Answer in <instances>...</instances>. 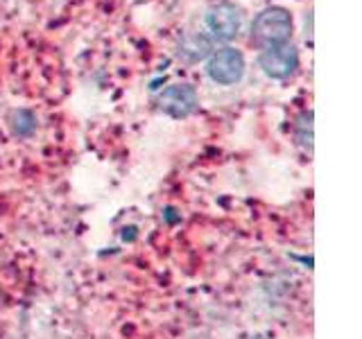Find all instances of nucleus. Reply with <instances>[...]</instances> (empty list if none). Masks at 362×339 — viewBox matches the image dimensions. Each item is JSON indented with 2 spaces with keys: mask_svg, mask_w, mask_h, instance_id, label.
Segmentation results:
<instances>
[{
  "mask_svg": "<svg viewBox=\"0 0 362 339\" xmlns=\"http://www.w3.org/2000/svg\"><path fill=\"white\" fill-rule=\"evenodd\" d=\"M292 37V16L283 7H267L254 18L252 25V41L260 50L269 45L288 43Z\"/></svg>",
  "mask_w": 362,
  "mask_h": 339,
  "instance_id": "obj_1",
  "label": "nucleus"
},
{
  "mask_svg": "<svg viewBox=\"0 0 362 339\" xmlns=\"http://www.w3.org/2000/svg\"><path fill=\"white\" fill-rule=\"evenodd\" d=\"M260 68L274 79H286L290 77L299 66V52L297 48L288 41V43H279V45H269V48L260 50Z\"/></svg>",
  "mask_w": 362,
  "mask_h": 339,
  "instance_id": "obj_2",
  "label": "nucleus"
},
{
  "mask_svg": "<svg viewBox=\"0 0 362 339\" xmlns=\"http://www.w3.org/2000/svg\"><path fill=\"white\" fill-rule=\"evenodd\" d=\"M240 25H243V11L233 3L222 0V3H215L206 11V28L213 37L220 41L235 39L238 32H240Z\"/></svg>",
  "mask_w": 362,
  "mask_h": 339,
  "instance_id": "obj_3",
  "label": "nucleus"
},
{
  "mask_svg": "<svg viewBox=\"0 0 362 339\" xmlns=\"http://www.w3.org/2000/svg\"><path fill=\"white\" fill-rule=\"evenodd\" d=\"M206 71L213 82L224 84V86L235 84L238 79L245 75V56L235 48H222L211 54Z\"/></svg>",
  "mask_w": 362,
  "mask_h": 339,
  "instance_id": "obj_4",
  "label": "nucleus"
},
{
  "mask_svg": "<svg viewBox=\"0 0 362 339\" xmlns=\"http://www.w3.org/2000/svg\"><path fill=\"white\" fill-rule=\"evenodd\" d=\"M158 107L173 118H186L197 109V93L190 84H173L158 95Z\"/></svg>",
  "mask_w": 362,
  "mask_h": 339,
  "instance_id": "obj_5",
  "label": "nucleus"
},
{
  "mask_svg": "<svg viewBox=\"0 0 362 339\" xmlns=\"http://www.w3.org/2000/svg\"><path fill=\"white\" fill-rule=\"evenodd\" d=\"M211 52V41L202 34H188L179 43V56H184L186 61H199Z\"/></svg>",
  "mask_w": 362,
  "mask_h": 339,
  "instance_id": "obj_6",
  "label": "nucleus"
},
{
  "mask_svg": "<svg viewBox=\"0 0 362 339\" xmlns=\"http://www.w3.org/2000/svg\"><path fill=\"white\" fill-rule=\"evenodd\" d=\"M297 129L301 131L299 133V141H301V145H313V113L310 111H305V113H301V118H299V122H297Z\"/></svg>",
  "mask_w": 362,
  "mask_h": 339,
  "instance_id": "obj_7",
  "label": "nucleus"
}]
</instances>
